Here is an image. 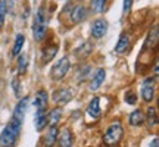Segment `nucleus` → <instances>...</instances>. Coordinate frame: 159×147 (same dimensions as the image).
Listing matches in <instances>:
<instances>
[{
	"mask_svg": "<svg viewBox=\"0 0 159 147\" xmlns=\"http://www.w3.org/2000/svg\"><path fill=\"white\" fill-rule=\"evenodd\" d=\"M21 128H22V122L12 119L0 134V144L2 146H15L19 132H21Z\"/></svg>",
	"mask_w": 159,
	"mask_h": 147,
	"instance_id": "f257e3e1",
	"label": "nucleus"
},
{
	"mask_svg": "<svg viewBox=\"0 0 159 147\" xmlns=\"http://www.w3.org/2000/svg\"><path fill=\"white\" fill-rule=\"evenodd\" d=\"M122 136H124V128H122L121 122L115 121L108 127V130L105 131L103 141H105L106 146H116L122 140Z\"/></svg>",
	"mask_w": 159,
	"mask_h": 147,
	"instance_id": "f03ea898",
	"label": "nucleus"
},
{
	"mask_svg": "<svg viewBox=\"0 0 159 147\" xmlns=\"http://www.w3.org/2000/svg\"><path fill=\"white\" fill-rule=\"evenodd\" d=\"M33 34L37 41H41L46 35V15L44 9L40 7L37 11V15L34 18V24H33Z\"/></svg>",
	"mask_w": 159,
	"mask_h": 147,
	"instance_id": "7ed1b4c3",
	"label": "nucleus"
},
{
	"mask_svg": "<svg viewBox=\"0 0 159 147\" xmlns=\"http://www.w3.org/2000/svg\"><path fill=\"white\" fill-rule=\"evenodd\" d=\"M69 68H71V62L66 56L62 57L61 60H57L55 63V66L52 68V78L53 79H62L66 74H68Z\"/></svg>",
	"mask_w": 159,
	"mask_h": 147,
	"instance_id": "20e7f679",
	"label": "nucleus"
},
{
	"mask_svg": "<svg viewBox=\"0 0 159 147\" xmlns=\"http://www.w3.org/2000/svg\"><path fill=\"white\" fill-rule=\"evenodd\" d=\"M142 97L144 102H152L155 99V79L153 78H146L143 81L142 87Z\"/></svg>",
	"mask_w": 159,
	"mask_h": 147,
	"instance_id": "39448f33",
	"label": "nucleus"
},
{
	"mask_svg": "<svg viewBox=\"0 0 159 147\" xmlns=\"http://www.w3.org/2000/svg\"><path fill=\"white\" fill-rule=\"evenodd\" d=\"M108 31V22L105 19H96L91 24V35L94 38H102Z\"/></svg>",
	"mask_w": 159,
	"mask_h": 147,
	"instance_id": "423d86ee",
	"label": "nucleus"
},
{
	"mask_svg": "<svg viewBox=\"0 0 159 147\" xmlns=\"http://www.w3.org/2000/svg\"><path fill=\"white\" fill-rule=\"evenodd\" d=\"M28 97H24L22 100H19V103L16 105V108L13 110V115H12V119H16L19 122H24V118H25V113H27V109H28Z\"/></svg>",
	"mask_w": 159,
	"mask_h": 147,
	"instance_id": "0eeeda50",
	"label": "nucleus"
},
{
	"mask_svg": "<svg viewBox=\"0 0 159 147\" xmlns=\"http://www.w3.org/2000/svg\"><path fill=\"white\" fill-rule=\"evenodd\" d=\"M72 96H74L72 90H69V88H61V90H57L53 93V100H55L57 105H66V103L72 99Z\"/></svg>",
	"mask_w": 159,
	"mask_h": 147,
	"instance_id": "6e6552de",
	"label": "nucleus"
},
{
	"mask_svg": "<svg viewBox=\"0 0 159 147\" xmlns=\"http://www.w3.org/2000/svg\"><path fill=\"white\" fill-rule=\"evenodd\" d=\"M47 102H49V96L46 90H39L35 94V112H43L47 108Z\"/></svg>",
	"mask_w": 159,
	"mask_h": 147,
	"instance_id": "1a4fd4ad",
	"label": "nucleus"
},
{
	"mask_svg": "<svg viewBox=\"0 0 159 147\" xmlns=\"http://www.w3.org/2000/svg\"><path fill=\"white\" fill-rule=\"evenodd\" d=\"M128 47H130V34L124 31L122 34L119 35V40L116 46H115V53H118V55H122L125 51L128 50Z\"/></svg>",
	"mask_w": 159,
	"mask_h": 147,
	"instance_id": "9d476101",
	"label": "nucleus"
},
{
	"mask_svg": "<svg viewBox=\"0 0 159 147\" xmlns=\"http://www.w3.org/2000/svg\"><path fill=\"white\" fill-rule=\"evenodd\" d=\"M87 15H89V12L85 9V6L78 5V6H75L74 11L71 12V21L74 24H80L87 18Z\"/></svg>",
	"mask_w": 159,
	"mask_h": 147,
	"instance_id": "9b49d317",
	"label": "nucleus"
},
{
	"mask_svg": "<svg viewBox=\"0 0 159 147\" xmlns=\"http://www.w3.org/2000/svg\"><path fill=\"white\" fill-rule=\"evenodd\" d=\"M105 78H106V71L105 69H99L96 74H94V77H93V79H91V84H90V90L96 91L100 85L103 84V81H105Z\"/></svg>",
	"mask_w": 159,
	"mask_h": 147,
	"instance_id": "f8f14e48",
	"label": "nucleus"
},
{
	"mask_svg": "<svg viewBox=\"0 0 159 147\" xmlns=\"http://www.w3.org/2000/svg\"><path fill=\"white\" fill-rule=\"evenodd\" d=\"M87 112H89V115L93 116V118H99V116L102 115V109H100V99H99V97H94V99L90 102L89 108H87Z\"/></svg>",
	"mask_w": 159,
	"mask_h": 147,
	"instance_id": "ddd939ff",
	"label": "nucleus"
},
{
	"mask_svg": "<svg viewBox=\"0 0 159 147\" xmlns=\"http://www.w3.org/2000/svg\"><path fill=\"white\" fill-rule=\"evenodd\" d=\"M59 146L61 147H71L72 146V134H71V130L68 128H65V130L61 132V136H59Z\"/></svg>",
	"mask_w": 159,
	"mask_h": 147,
	"instance_id": "4468645a",
	"label": "nucleus"
},
{
	"mask_svg": "<svg viewBox=\"0 0 159 147\" xmlns=\"http://www.w3.org/2000/svg\"><path fill=\"white\" fill-rule=\"evenodd\" d=\"M47 122H49V118H47V115H46V110H43V112H35V128H37V131L44 130Z\"/></svg>",
	"mask_w": 159,
	"mask_h": 147,
	"instance_id": "2eb2a0df",
	"label": "nucleus"
},
{
	"mask_svg": "<svg viewBox=\"0 0 159 147\" xmlns=\"http://www.w3.org/2000/svg\"><path fill=\"white\" fill-rule=\"evenodd\" d=\"M57 125H50V128H49V132H47V136H46V144L47 146H53L57 140Z\"/></svg>",
	"mask_w": 159,
	"mask_h": 147,
	"instance_id": "dca6fc26",
	"label": "nucleus"
},
{
	"mask_svg": "<svg viewBox=\"0 0 159 147\" xmlns=\"http://www.w3.org/2000/svg\"><path fill=\"white\" fill-rule=\"evenodd\" d=\"M144 122V115H143L142 110H134V112L130 115V124L133 127H140Z\"/></svg>",
	"mask_w": 159,
	"mask_h": 147,
	"instance_id": "f3484780",
	"label": "nucleus"
},
{
	"mask_svg": "<svg viewBox=\"0 0 159 147\" xmlns=\"http://www.w3.org/2000/svg\"><path fill=\"white\" fill-rule=\"evenodd\" d=\"M158 41V27L155 25L153 28L150 29V33L148 35V40H146V44H144V50H148L149 47H153Z\"/></svg>",
	"mask_w": 159,
	"mask_h": 147,
	"instance_id": "a211bd4d",
	"label": "nucleus"
},
{
	"mask_svg": "<svg viewBox=\"0 0 159 147\" xmlns=\"http://www.w3.org/2000/svg\"><path fill=\"white\" fill-rule=\"evenodd\" d=\"M144 121H148V124L150 127H156V124H158V112H156V109L153 106L148 108V118H144Z\"/></svg>",
	"mask_w": 159,
	"mask_h": 147,
	"instance_id": "6ab92c4d",
	"label": "nucleus"
},
{
	"mask_svg": "<svg viewBox=\"0 0 159 147\" xmlns=\"http://www.w3.org/2000/svg\"><path fill=\"white\" fill-rule=\"evenodd\" d=\"M24 44H25V37L22 34H18L16 38H15V46H13V51H12V55L13 56H18L21 50H22Z\"/></svg>",
	"mask_w": 159,
	"mask_h": 147,
	"instance_id": "aec40b11",
	"label": "nucleus"
},
{
	"mask_svg": "<svg viewBox=\"0 0 159 147\" xmlns=\"http://www.w3.org/2000/svg\"><path fill=\"white\" fill-rule=\"evenodd\" d=\"M106 3H108V0H91V7H93L94 12L102 13L105 11V7H106Z\"/></svg>",
	"mask_w": 159,
	"mask_h": 147,
	"instance_id": "412c9836",
	"label": "nucleus"
},
{
	"mask_svg": "<svg viewBox=\"0 0 159 147\" xmlns=\"http://www.w3.org/2000/svg\"><path fill=\"white\" fill-rule=\"evenodd\" d=\"M61 116H62V110H61V109H53L52 113H50V116H47V118H49V121H50L52 125H57Z\"/></svg>",
	"mask_w": 159,
	"mask_h": 147,
	"instance_id": "4be33fe9",
	"label": "nucleus"
},
{
	"mask_svg": "<svg viewBox=\"0 0 159 147\" xmlns=\"http://www.w3.org/2000/svg\"><path fill=\"white\" fill-rule=\"evenodd\" d=\"M91 50H93V46L90 44V43H84L83 44V47H80L78 51H77V55L81 57H85V56H89L91 53Z\"/></svg>",
	"mask_w": 159,
	"mask_h": 147,
	"instance_id": "5701e85b",
	"label": "nucleus"
},
{
	"mask_svg": "<svg viewBox=\"0 0 159 147\" xmlns=\"http://www.w3.org/2000/svg\"><path fill=\"white\" fill-rule=\"evenodd\" d=\"M56 50H57V46L56 44H53V46H50V47H47V49H44V51H49L47 55L44 53V62L47 63L50 59H53V56L56 55Z\"/></svg>",
	"mask_w": 159,
	"mask_h": 147,
	"instance_id": "b1692460",
	"label": "nucleus"
},
{
	"mask_svg": "<svg viewBox=\"0 0 159 147\" xmlns=\"http://www.w3.org/2000/svg\"><path fill=\"white\" fill-rule=\"evenodd\" d=\"M18 69H19V72H25L27 71V65H28V57L22 55V56H19V60H18Z\"/></svg>",
	"mask_w": 159,
	"mask_h": 147,
	"instance_id": "393cba45",
	"label": "nucleus"
},
{
	"mask_svg": "<svg viewBox=\"0 0 159 147\" xmlns=\"http://www.w3.org/2000/svg\"><path fill=\"white\" fill-rule=\"evenodd\" d=\"M5 16H6V3L3 0H0V27L5 22Z\"/></svg>",
	"mask_w": 159,
	"mask_h": 147,
	"instance_id": "a878e982",
	"label": "nucleus"
},
{
	"mask_svg": "<svg viewBox=\"0 0 159 147\" xmlns=\"http://www.w3.org/2000/svg\"><path fill=\"white\" fill-rule=\"evenodd\" d=\"M125 102L128 103V105H136L137 103V96L133 93V91H130V93L125 94Z\"/></svg>",
	"mask_w": 159,
	"mask_h": 147,
	"instance_id": "bb28decb",
	"label": "nucleus"
},
{
	"mask_svg": "<svg viewBox=\"0 0 159 147\" xmlns=\"http://www.w3.org/2000/svg\"><path fill=\"white\" fill-rule=\"evenodd\" d=\"M131 6H133V0H124V6H122V12H124V15L131 9Z\"/></svg>",
	"mask_w": 159,
	"mask_h": 147,
	"instance_id": "cd10ccee",
	"label": "nucleus"
},
{
	"mask_svg": "<svg viewBox=\"0 0 159 147\" xmlns=\"http://www.w3.org/2000/svg\"><path fill=\"white\" fill-rule=\"evenodd\" d=\"M18 87H19V79L15 78L13 79V90H15V93H16V96H19V90H18Z\"/></svg>",
	"mask_w": 159,
	"mask_h": 147,
	"instance_id": "c85d7f7f",
	"label": "nucleus"
},
{
	"mask_svg": "<svg viewBox=\"0 0 159 147\" xmlns=\"http://www.w3.org/2000/svg\"><path fill=\"white\" fill-rule=\"evenodd\" d=\"M158 143H159V140H158V138H155L153 143H152V146H153V147H158V146H159Z\"/></svg>",
	"mask_w": 159,
	"mask_h": 147,
	"instance_id": "c756f323",
	"label": "nucleus"
}]
</instances>
